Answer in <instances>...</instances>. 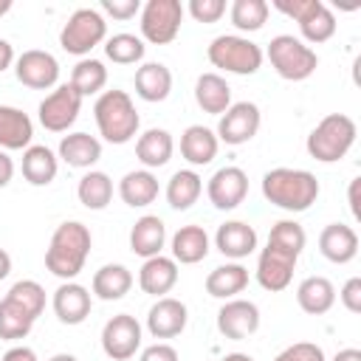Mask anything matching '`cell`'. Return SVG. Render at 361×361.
Returning a JSON list of instances; mask_svg holds the SVG:
<instances>
[{"mask_svg": "<svg viewBox=\"0 0 361 361\" xmlns=\"http://www.w3.org/2000/svg\"><path fill=\"white\" fill-rule=\"evenodd\" d=\"M90 248H93L90 228L79 220H65L51 234V243L45 248V268L62 282H71L85 271Z\"/></svg>", "mask_w": 361, "mask_h": 361, "instance_id": "6da1fadb", "label": "cell"}, {"mask_svg": "<svg viewBox=\"0 0 361 361\" xmlns=\"http://www.w3.org/2000/svg\"><path fill=\"white\" fill-rule=\"evenodd\" d=\"M319 192H322V186H319L316 175L307 169L276 166V169H268L262 175V197L271 206L285 209L290 214L307 212L316 203Z\"/></svg>", "mask_w": 361, "mask_h": 361, "instance_id": "7a4b0ae2", "label": "cell"}, {"mask_svg": "<svg viewBox=\"0 0 361 361\" xmlns=\"http://www.w3.org/2000/svg\"><path fill=\"white\" fill-rule=\"evenodd\" d=\"M93 118L99 127V135L107 144H130L138 135L141 127V116L135 110V102L127 90H104L96 96L93 104Z\"/></svg>", "mask_w": 361, "mask_h": 361, "instance_id": "3957f363", "label": "cell"}, {"mask_svg": "<svg viewBox=\"0 0 361 361\" xmlns=\"http://www.w3.org/2000/svg\"><path fill=\"white\" fill-rule=\"evenodd\" d=\"M355 135H358V127L347 113H327L310 130V135L305 141V149L319 164H336L353 149Z\"/></svg>", "mask_w": 361, "mask_h": 361, "instance_id": "277c9868", "label": "cell"}, {"mask_svg": "<svg viewBox=\"0 0 361 361\" xmlns=\"http://www.w3.org/2000/svg\"><path fill=\"white\" fill-rule=\"evenodd\" d=\"M268 56L271 68L276 71L279 79L285 82H305L316 73L319 68V56L310 45H305L299 37L293 34H276L271 42H268V51L262 54Z\"/></svg>", "mask_w": 361, "mask_h": 361, "instance_id": "5b68a950", "label": "cell"}, {"mask_svg": "<svg viewBox=\"0 0 361 361\" xmlns=\"http://www.w3.org/2000/svg\"><path fill=\"white\" fill-rule=\"evenodd\" d=\"M206 56L214 68L237 76H251L262 68V48L243 34H220L209 42Z\"/></svg>", "mask_w": 361, "mask_h": 361, "instance_id": "8992f818", "label": "cell"}, {"mask_svg": "<svg viewBox=\"0 0 361 361\" xmlns=\"http://www.w3.org/2000/svg\"><path fill=\"white\" fill-rule=\"evenodd\" d=\"M274 8L282 11L285 17L296 20L299 34H302L299 39L305 45L327 42L336 34V28H338L336 14L322 0H274Z\"/></svg>", "mask_w": 361, "mask_h": 361, "instance_id": "52a82bcc", "label": "cell"}, {"mask_svg": "<svg viewBox=\"0 0 361 361\" xmlns=\"http://www.w3.org/2000/svg\"><path fill=\"white\" fill-rule=\"evenodd\" d=\"M107 39V20L99 8H90V6H82L76 8L62 31H59V45L65 54H73L79 59H85L96 45H102Z\"/></svg>", "mask_w": 361, "mask_h": 361, "instance_id": "ba28073f", "label": "cell"}, {"mask_svg": "<svg viewBox=\"0 0 361 361\" xmlns=\"http://www.w3.org/2000/svg\"><path fill=\"white\" fill-rule=\"evenodd\" d=\"M183 3L180 0H147L138 14L141 39L152 45H169L180 34L183 23Z\"/></svg>", "mask_w": 361, "mask_h": 361, "instance_id": "9c48e42d", "label": "cell"}, {"mask_svg": "<svg viewBox=\"0 0 361 361\" xmlns=\"http://www.w3.org/2000/svg\"><path fill=\"white\" fill-rule=\"evenodd\" d=\"M82 102H85V99L71 87V82L56 85V87L39 102L37 118H39V124H42L48 133H68V130L76 124L79 113H82Z\"/></svg>", "mask_w": 361, "mask_h": 361, "instance_id": "30bf717a", "label": "cell"}, {"mask_svg": "<svg viewBox=\"0 0 361 361\" xmlns=\"http://www.w3.org/2000/svg\"><path fill=\"white\" fill-rule=\"evenodd\" d=\"M141 338H144V330L138 319L130 313H116L102 327V350L113 361H130L141 350Z\"/></svg>", "mask_w": 361, "mask_h": 361, "instance_id": "8fae6325", "label": "cell"}, {"mask_svg": "<svg viewBox=\"0 0 361 361\" xmlns=\"http://www.w3.org/2000/svg\"><path fill=\"white\" fill-rule=\"evenodd\" d=\"M259 124H262V113L254 102H231V107L220 116L214 135L228 147H240L259 133Z\"/></svg>", "mask_w": 361, "mask_h": 361, "instance_id": "7c38bea8", "label": "cell"}, {"mask_svg": "<svg viewBox=\"0 0 361 361\" xmlns=\"http://www.w3.org/2000/svg\"><path fill=\"white\" fill-rule=\"evenodd\" d=\"M14 76L31 90H51L59 82V62L51 51L28 48L14 59Z\"/></svg>", "mask_w": 361, "mask_h": 361, "instance_id": "4fadbf2b", "label": "cell"}, {"mask_svg": "<svg viewBox=\"0 0 361 361\" xmlns=\"http://www.w3.org/2000/svg\"><path fill=\"white\" fill-rule=\"evenodd\" d=\"M296 262H299L296 254L282 251V248L265 243V248H262L259 257H257V271H254V276H257V282H259L262 290L279 293V290H285V288L290 285L293 271H296Z\"/></svg>", "mask_w": 361, "mask_h": 361, "instance_id": "5bb4252c", "label": "cell"}, {"mask_svg": "<svg viewBox=\"0 0 361 361\" xmlns=\"http://www.w3.org/2000/svg\"><path fill=\"white\" fill-rule=\"evenodd\" d=\"M259 330V307L251 299H226L217 310V333L228 341H243Z\"/></svg>", "mask_w": 361, "mask_h": 361, "instance_id": "9a60e30c", "label": "cell"}, {"mask_svg": "<svg viewBox=\"0 0 361 361\" xmlns=\"http://www.w3.org/2000/svg\"><path fill=\"white\" fill-rule=\"evenodd\" d=\"M206 195L209 203L220 212L237 209L245 195H248V175L240 166H220L209 180H206Z\"/></svg>", "mask_w": 361, "mask_h": 361, "instance_id": "2e32d148", "label": "cell"}, {"mask_svg": "<svg viewBox=\"0 0 361 361\" xmlns=\"http://www.w3.org/2000/svg\"><path fill=\"white\" fill-rule=\"evenodd\" d=\"M51 307H54V316H56L62 324L76 327V324H82V322L90 316L93 293H90L85 285H79L76 279H71V282H62V285L54 290Z\"/></svg>", "mask_w": 361, "mask_h": 361, "instance_id": "e0dca14e", "label": "cell"}, {"mask_svg": "<svg viewBox=\"0 0 361 361\" xmlns=\"http://www.w3.org/2000/svg\"><path fill=\"white\" fill-rule=\"evenodd\" d=\"M186 322H189V310L175 296H161L147 310V330L152 338H175L186 330Z\"/></svg>", "mask_w": 361, "mask_h": 361, "instance_id": "ac0fdd59", "label": "cell"}, {"mask_svg": "<svg viewBox=\"0 0 361 361\" xmlns=\"http://www.w3.org/2000/svg\"><path fill=\"white\" fill-rule=\"evenodd\" d=\"M257 243H259L257 228L251 223H245V220H226L214 231V248L226 259H231V262H240L248 254H254L257 251Z\"/></svg>", "mask_w": 361, "mask_h": 361, "instance_id": "d6986e66", "label": "cell"}, {"mask_svg": "<svg viewBox=\"0 0 361 361\" xmlns=\"http://www.w3.org/2000/svg\"><path fill=\"white\" fill-rule=\"evenodd\" d=\"M319 251L333 265H347L358 254V234L347 223H327L319 234Z\"/></svg>", "mask_w": 361, "mask_h": 361, "instance_id": "ffe728a7", "label": "cell"}, {"mask_svg": "<svg viewBox=\"0 0 361 361\" xmlns=\"http://www.w3.org/2000/svg\"><path fill=\"white\" fill-rule=\"evenodd\" d=\"M175 152V138L164 127H149L135 138V158L141 161V169H161L169 164Z\"/></svg>", "mask_w": 361, "mask_h": 361, "instance_id": "44dd1931", "label": "cell"}, {"mask_svg": "<svg viewBox=\"0 0 361 361\" xmlns=\"http://www.w3.org/2000/svg\"><path fill=\"white\" fill-rule=\"evenodd\" d=\"M175 285H178V262L172 257L158 254L144 259V265L138 268V288L155 299L166 296Z\"/></svg>", "mask_w": 361, "mask_h": 361, "instance_id": "7402d4cb", "label": "cell"}, {"mask_svg": "<svg viewBox=\"0 0 361 361\" xmlns=\"http://www.w3.org/2000/svg\"><path fill=\"white\" fill-rule=\"evenodd\" d=\"M209 248H212V240L206 234L203 226H180L172 237H169V251H172V259L180 262V265H197L200 259L209 257Z\"/></svg>", "mask_w": 361, "mask_h": 361, "instance_id": "603a6c76", "label": "cell"}, {"mask_svg": "<svg viewBox=\"0 0 361 361\" xmlns=\"http://www.w3.org/2000/svg\"><path fill=\"white\" fill-rule=\"evenodd\" d=\"M217 149H220V141L214 130L203 124H189L180 133V155L189 166H209L217 158Z\"/></svg>", "mask_w": 361, "mask_h": 361, "instance_id": "cb8c5ba5", "label": "cell"}, {"mask_svg": "<svg viewBox=\"0 0 361 361\" xmlns=\"http://www.w3.org/2000/svg\"><path fill=\"white\" fill-rule=\"evenodd\" d=\"M56 158L73 169H93L102 158V141L90 133H68L59 141Z\"/></svg>", "mask_w": 361, "mask_h": 361, "instance_id": "d4e9b609", "label": "cell"}, {"mask_svg": "<svg viewBox=\"0 0 361 361\" xmlns=\"http://www.w3.org/2000/svg\"><path fill=\"white\" fill-rule=\"evenodd\" d=\"M166 245V226L158 214H141L130 228V251L141 259L158 257Z\"/></svg>", "mask_w": 361, "mask_h": 361, "instance_id": "484cf974", "label": "cell"}, {"mask_svg": "<svg viewBox=\"0 0 361 361\" xmlns=\"http://www.w3.org/2000/svg\"><path fill=\"white\" fill-rule=\"evenodd\" d=\"M34 138V121L28 113L11 104H0V149H28Z\"/></svg>", "mask_w": 361, "mask_h": 361, "instance_id": "4316f807", "label": "cell"}, {"mask_svg": "<svg viewBox=\"0 0 361 361\" xmlns=\"http://www.w3.org/2000/svg\"><path fill=\"white\" fill-rule=\"evenodd\" d=\"M135 96L155 104V102H164L169 99L172 93V71L164 65V62H141L135 68Z\"/></svg>", "mask_w": 361, "mask_h": 361, "instance_id": "83f0119b", "label": "cell"}, {"mask_svg": "<svg viewBox=\"0 0 361 361\" xmlns=\"http://www.w3.org/2000/svg\"><path fill=\"white\" fill-rule=\"evenodd\" d=\"M133 271L127 268V265H121V262H107V265H102L96 274H93V279H90V293L93 296H99L102 302H118V299H124L127 293H130V288H133Z\"/></svg>", "mask_w": 361, "mask_h": 361, "instance_id": "f1b7e54d", "label": "cell"}, {"mask_svg": "<svg viewBox=\"0 0 361 361\" xmlns=\"http://www.w3.org/2000/svg\"><path fill=\"white\" fill-rule=\"evenodd\" d=\"M195 102L203 113L209 116H223L228 107H231V87L226 82V76L209 71V73H200L197 82H195Z\"/></svg>", "mask_w": 361, "mask_h": 361, "instance_id": "f546056e", "label": "cell"}, {"mask_svg": "<svg viewBox=\"0 0 361 361\" xmlns=\"http://www.w3.org/2000/svg\"><path fill=\"white\" fill-rule=\"evenodd\" d=\"M116 192H118V197H121L130 209H144V206L155 203L161 186H158L155 172H149V169H130V172L118 180Z\"/></svg>", "mask_w": 361, "mask_h": 361, "instance_id": "4dcf8cb0", "label": "cell"}, {"mask_svg": "<svg viewBox=\"0 0 361 361\" xmlns=\"http://www.w3.org/2000/svg\"><path fill=\"white\" fill-rule=\"evenodd\" d=\"M23 178L31 183V186H48L56 172H59V158L51 147L45 144H31L28 149H23Z\"/></svg>", "mask_w": 361, "mask_h": 361, "instance_id": "1f68e13d", "label": "cell"}, {"mask_svg": "<svg viewBox=\"0 0 361 361\" xmlns=\"http://www.w3.org/2000/svg\"><path fill=\"white\" fill-rule=\"evenodd\" d=\"M248 288V268L243 262H226L209 271L206 276V293L214 299H237Z\"/></svg>", "mask_w": 361, "mask_h": 361, "instance_id": "d6a6232c", "label": "cell"}, {"mask_svg": "<svg viewBox=\"0 0 361 361\" xmlns=\"http://www.w3.org/2000/svg\"><path fill=\"white\" fill-rule=\"evenodd\" d=\"M296 305L307 316H324L336 305V285L327 276H305L296 288Z\"/></svg>", "mask_w": 361, "mask_h": 361, "instance_id": "836d02e7", "label": "cell"}, {"mask_svg": "<svg viewBox=\"0 0 361 361\" xmlns=\"http://www.w3.org/2000/svg\"><path fill=\"white\" fill-rule=\"evenodd\" d=\"M166 203L175 209V212H186L197 203V197L203 195V178L195 172V169H178L172 172V178L166 180Z\"/></svg>", "mask_w": 361, "mask_h": 361, "instance_id": "e575fe53", "label": "cell"}, {"mask_svg": "<svg viewBox=\"0 0 361 361\" xmlns=\"http://www.w3.org/2000/svg\"><path fill=\"white\" fill-rule=\"evenodd\" d=\"M76 197L90 212L107 209V203L113 200V180H110V175L102 172V169H87L79 178V183H76Z\"/></svg>", "mask_w": 361, "mask_h": 361, "instance_id": "d590c367", "label": "cell"}, {"mask_svg": "<svg viewBox=\"0 0 361 361\" xmlns=\"http://www.w3.org/2000/svg\"><path fill=\"white\" fill-rule=\"evenodd\" d=\"M71 87L82 99L104 93V87H107V68H104V62L102 59H93V56L79 59L73 65V71H71Z\"/></svg>", "mask_w": 361, "mask_h": 361, "instance_id": "8d00e7d4", "label": "cell"}, {"mask_svg": "<svg viewBox=\"0 0 361 361\" xmlns=\"http://www.w3.org/2000/svg\"><path fill=\"white\" fill-rule=\"evenodd\" d=\"M268 14H271V6L265 0H234L231 8H228L231 25L243 34L259 31L268 23Z\"/></svg>", "mask_w": 361, "mask_h": 361, "instance_id": "74e56055", "label": "cell"}, {"mask_svg": "<svg viewBox=\"0 0 361 361\" xmlns=\"http://www.w3.org/2000/svg\"><path fill=\"white\" fill-rule=\"evenodd\" d=\"M144 54H147V45L135 34L121 31V34H113L104 39V56L116 65H135L144 59Z\"/></svg>", "mask_w": 361, "mask_h": 361, "instance_id": "f35d334b", "label": "cell"}, {"mask_svg": "<svg viewBox=\"0 0 361 361\" xmlns=\"http://www.w3.org/2000/svg\"><path fill=\"white\" fill-rule=\"evenodd\" d=\"M34 327V319L20 307L14 305L11 299H0V338L3 341H20L31 333Z\"/></svg>", "mask_w": 361, "mask_h": 361, "instance_id": "ab89813d", "label": "cell"}, {"mask_svg": "<svg viewBox=\"0 0 361 361\" xmlns=\"http://www.w3.org/2000/svg\"><path fill=\"white\" fill-rule=\"evenodd\" d=\"M6 299H11L14 305H20L34 322L45 310V288L37 279H20V282H14L8 288V293H6Z\"/></svg>", "mask_w": 361, "mask_h": 361, "instance_id": "60d3db41", "label": "cell"}, {"mask_svg": "<svg viewBox=\"0 0 361 361\" xmlns=\"http://www.w3.org/2000/svg\"><path fill=\"white\" fill-rule=\"evenodd\" d=\"M268 243L282 248V251H290V254L302 257V251L307 245V234L296 220H276L268 231Z\"/></svg>", "mask_w": 361, "mask_h": 361, "instance_id": "b9f144b4", "label": "cell"}, {"mask_svg": "<svg viewBox=\"0 0 361 361\" xmlns=\"http://www.w3.org/2000/svg\"><path fill=\"white\" fill-rule=\"evenodd\" d=\"M183 11H189L195 23L212 25L226 14V0H189V6Z\"/></svg>", "mask_w": 361, "mask_h": 361, "instance_id": "7bdbcfd3", "label": "cell"}, {"mask_svg": "<svg viewBox=\"0 0 361 361\" xmlns=\"http://www.w3.org/2000/svg\"><path fill=\"white\" fill-rule=\"evenodd\" d=\"M274 361H324V350L313 341H296L285 347Z\"/></svg>", "mask_w": 361, "mask_h": 361, "instance_id": "ee69618b", "label": "cell"}, {"mask_svg": "<svg viewBox=\"0 0 361 361\" xmlns=\"http://www.w3.org/2000/svg\"><path fill=\"white\" fill-rule=\"evenodd\" d=\"M102 14L113 17V20H133L135 14H141V3L138 0H102Z\"/></svg>", "mask_w": 361, "mask_h": 361, "instance_id": "f6af8a7d", "label": "cell"}, {"mask_svg": "<svg viewBox=\"0 0 361 361\" xmlns=\"http://www.w3.org/2000/svg\"><path fill=\"white\" fill-rule=\"evenodd\" d=\"M338 302L344 305V310L350 313H361V276H350L341 290H338Z\"/></svg>", "mask_w": 361, "mask_h": 361, "instance_id": "bcb514c9", "label": "cell"}, {"mask_svg": "<svg viewBox=\"0 0 361 361\" xmlns=\"http://www.w3.org/2000/svg\"><path fill=\"white\" fill-rule=\"evenodd\" d=\"M138 361H180V355H178V350L172 344L155 341V344H149V347L141 350V358Z\"/></svg>", "mask_w": 361, "mask_h": 361, "instance_id": "7dc6e473", "label": "cell"}, {"mask_svg": "<svg viewBox=\"0 0 361 361\" xmlns=\"http://www.w3.org/2000/svg\"><path fill=\"white\" fill-rule=\"evenodd\" d=\"M0 361H39V358H37V353H34L31 347L17 344V347H8V350L3 353V358H0Z\"/></svg>", "mask_w": 361, "mask_h": 361, "instance_id": "c3c4849f", "label": "cell"}, {"mask_svg": "<svg viewBox=\"0 0 361 361\" xmlns=\"http://www.w3.org/2000/svg\"><path fill=\"white\" fill-rule=\"evenodd\" d=\"M11 178H14V161L6 149H0V189H6L11 183Z\"/></svg>", "mask_w": 361, "mask_h": 361, "instance_id": "681fc988", "label": "cell"}, {"mask_svg": "<svg viewBox=\"0 0 361 361\" xmlns=\"http://www.w3.org/2000/svg\"><path fill=\"white\" fill-rule=\"evenodd\" d=\"M14 59H17V56H14V48H11V42L0 37V73H3V71H8V68L14 65Z\"/></svg>", "mask_w": 361, "mask_h": 361, "instance_id": "f907efd6", "label": "cell"}, {"mask_svg": "<svg viewBox=\"0 0 361 361\" xmlns=\"http://www.w3.org/2000/svg\"><path fill=\"white\" fill-rule=\"evenodd\" d=\"M358 186H361V178H353V180H350V192H347L350 212H353V217H355V220L361 217V209H358Z\"/></svg>", "mask_w": 361, "mask_h": 361, "instance_id": "816d5d0a", "label": "cell"}, {"mask_svg": "<svg viewBox=\"0 0 361 361\" xmlns=\"http://www.w3.org/2000/svg\"><path fill=\"white\" fill-rule=\"evenodd\" d=\"M333 361H361V350L358 347H344L333 355Z\"/></svg>", "mask_w": 361, "mask_h": 361, "instance_id": "f5cc1de1", "label": "cell"}, {"mask_svg": "<svg viewBox=\"0 0 361 361\" xmlns=\"http://www.w3.org/2000/svg\"><path fill=\"white\" fill-rule=\"evenodd\" d=\"M11 274V254L6 248H0V282Z\"/></svg>", "mask_w": 361, "mask_h": 361, "instance_id": "db71d44e", "label": "cell"}, {"mask_svg": "<svg viewBox=\"0 0 361 361\" xmlns=\"http://www.w3.org/2000/svg\"><path fill=\"white\" fill-rule=\"evenodd\" d=\"M220 361H254L248 353H226Z\"/></svg>", "mask_w": 361, "mask_h": 361, "instance_id": "11a10c76", "label": "cell"}, {"mask_svg": "<svg viewBox=\"0 0 361 361\" xmlns=\"http://www.w3.org/2000/svg\"><path fill=\"white\" fill-rule=\"evenodd\" d=\"M48 361H79L76 355H71V353H56V355H51Z\"/></svg>", "mask_w": 361, "mask_h": 361, "instance_id": "9f6ffc18", "label": "cell"}, {"mask_svg": "<svg viewBox=\"0 0 361 361\" xmlns=\"http://www.w3.org/2000/svg\"><path fill=\"white\" fill-rule=\"evenodd\" d=\"M8 8H11V0H0V17H3Z\"/></svg>", "mask_w": 361, "mask_h": 361, "instance_id": "6f0895ef", "label": "cell"}]
</instances>
